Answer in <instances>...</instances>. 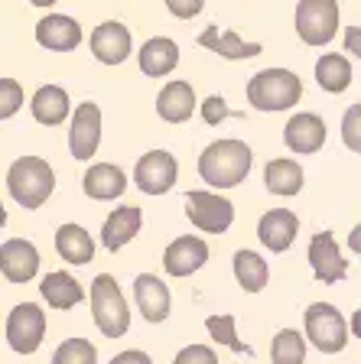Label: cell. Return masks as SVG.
Here are the masks:
<instances>
[{
  "label": "cell",
  "mask_w": 361,
  "mask_h": 364,
  "mask_svg": "<svg viewBox=\"0 0 361 364\" xmlns=\"http://www.w3.org/2000/svg\"><path fill=\"white\" fill-rule=\"evenodd\" d=\"M251 166H254V153L244 140H215L202 150L199 156V176L211 189H234L248 179Z\"/></svg>",
  "instance_id": "cell-1"
},
{
  "label": "cell",
  "mask_w": 361,
  "mask_h": 364,
  "mask_svg": "<svg viewBox=\"0 0 361 364\" xmlns=\"http://www.w3.org/2000/svg\"><path fill=\"white\" fill-rule=\"evenodd\" d=\"M7 189L20 208H43L56 189V173L53 166L39 156H16L7 169Z\"/></svg>",
  "instance_id": "cell-2"
},
{
  "label": "cell",
  "mask_w": 361,
  "mask_h": 364,
  "mask_svg": "<svg viewBox=\"0 0 361 364\" xmlns=\"http://www.w3.org/2000/svg\"><path fill=\"white\" fill-rule=\"evenodd\" d=\"M303 98V82L290 68H263L248 82V105L257 111H290Z\"/></svg>",
  "instance_id": "cell-3"
},
{
  "label": "cell",
  "mask_w": 361,
  "mask_h": 364,
  "mask_svg": "<svg viewBox=\"0 0 361 364\" xmlns=\"http://www.w3.org/2000/svg\"><path fill=\"white\" fill-rule=\"evenodd\" d=\"M88 299H91V316H95V326L105 338H120L127 335L130 328V309H127V299L120 293L117 280L111 273H98L95 283L88 289Z\"/></svg>",
  "instance_id": "cell-4"
},
{
  "label": "cell",
  "mask_w": 361,
  "mask_h": 364,
  "mask_svg": "<svg viewBox=\"0 0 361 364\" xmlns=\"http://www.w3.org/2000/svg\"><path fill=\"white\" fill-rule=\"evenodd\" d=\"M303 326H306L303 338L313 341L323 355H339L348 345V326L332 303H313L303 312Z\"/></svg>",
  "instance_id": "cell-5"
},
{
  "label": "cell",
  "mask_w": 361,
  "mask_h": 364,
  "mask_svg": "<svg viewBox=\"0 0 361 364\" xmlns=\"http://www.w3.org/2000/svg\"><path fill=\"white\" fill-rule=\"evenodd\" d=\"M293 26L306 46H329L339 30V0H300Z\"/></svg>",
  "instance_id": "cell-6"
},
{
  "label": "cell",
  "mask_w": 361,
  "mask_h": 364,
  "mask_svg": "<svg viewBox=\"0 0 361 364\" xmlns=\"http://www.w3.org/2000/svg\"><path fill=\"white\" fill-rule=\"evenodd\" d=\"M186 218L205 235H225L234 225V205L219 192H186Z\"/></svg>",
  "instance_id": "cell-7"
},
{
  "label": "cell",
  "mask_w": 361,
  "mask_h": 364,
  "mask_svg": "<svg viewBox=\"0 0 361 364\" xmlns=\"http://www.w3.org/2000/svg\"><path fill=\"white\" fill-rule=\"evenodd\" d=\"M179 179V163L169 150H150L137 159L134 186L147 196H166Z\"/></svg>",
  "instance_id": "cell-8"
},
{
  "label": "cell",
  "mask_w": 361,
  "mask_h": 364,
  "mask_svg": "<svg viewBox=\"0 0 361 364\" xmlns=\"http://www.w3.org/2000/svg\"><path fill=\"white\" fill-rule=\"evenodd\" d=\"M46 338V312L36 303H20L7 318V345L16 355H33Z\"/></svg>",
  "instance_id": "cell-9"
},
{
  "label": "cell",
  "mask_w": 361,
  "mask_h": 364,
  "mask_svg": "<svg viewBox=\"0 0 361 364\" xmlns=\"http://www.w3.org/2000/svg\"><path fill=\"white\" fill-rule=\"evenodd\" d=\"M39 257L36 244H30L26 237H10V241L0 244V277L10 283H30L36 280L39 273Z\"/></svg>",
  "instance_id": "cell-10"
},
{
  "label": "cell",
  "mask_w": 361,
  "mask_h": 364,
  "mask_svg": "<svg viewBox=\"0 0 361 364\" xmlns=\"http://www.w3.org/2000/svg\"><path fill=\"white\" fill-rule=\"evenodd\" d=\"M309 267H313V277L325 287L332 283H342L348 277V260L342 257L339 244L332 231H319L313 241H309Z\"/></svg>",
  "instance_id": "cell-11"
},
{
  "label": "cell",
  "mask_w": 361,
  "mask_h": 364,
  "mask_svg": "<svg viewBox=\"0 0 361 364\" xmlns=\"http://www.w3.org/2000/svg\"><path fill=\"white\" fill-rule=\"evenodd\" d=\"M101 144V107L95 101H85L72 114V130H68V150L75 159H91Z\"/></svg>",
  "instance_id": "cell-12"
},
{
  "label": "cell",
  "mask_w": 361,
  "mask_h": 364,
  "mask_svg": "<svg viewBox=\"0 0 361 364\" xmlns=\"http://www.w3.org/2000/svg\"><path fill=\"white\" fill-rule=\"evenodd\" d=\"M130 53H134V39H130V30L120 20H105L101 26H95L91 55L101 65H120V62L130 59Z\"/></svg>",
  "instance_id": "cell-13"
},
{
  "label": "cell",
  "mask_w": 361,
  "mask_h": 364,
  "mask_svg": "<svg viewBox=\"0 0 361 364\" xmlns=\"http://www.w3.org/2000/svg\"><path fill=\"white\" fill-rule=\"evenodd\" d=\"M283 144H286V150L296 153V156L319 153L325 146V121L313 111L293 114L283 127Z\"/></svg>",
  "instance_id": "cell-14"
},
{
  "label": "cell",
  "mask_w": 361,
  "mask_h": 364,
  "mask_svg": "<svg viewBox=\"0 0 361 364\" xmlns=\"http://www.w3.org/2000/svg\"><path fill=\"white\" fill-rule=\"evenodd\" d=\"M209 260V244L196 235L176 237L169 247L163 250V267L169 277H192L196 270H202Z\"/></svg>",
  "instance_id": "cell-15"
},
{
  "label": "cell",
  "mask_w": 361,
  "mask_h": 364,
  "mask_svg": "<svg viewBox=\"0 0 361 364\" xmlns=\"http://www.w3.org/2000/svg\"><path fill=\"white\" fill-rule=\"evenodd\" d=\"M296 231H300V218L290 208H271L257 221V237L271 254H283V250L293 247Z\"/></svg>",
  "instance_id": "cell-16"
},
{
  "label": "cell",
  "mask_w": 361,
  "mask_h": 364,
  "mask_svg": "<svg viewBox=\"0 0 361 364\" xmlns=\"http://www.w3.org/2000/svg\"><path fill=\"white\" fill-rule=\"evenodd\" d=\"M134 303H137V309H140V316L157 326V322L169 318L173 299H169V287L159 280L157 273H140L134 280Z\"/></svg>",
  "instance_id": "cell-17"
},
{
  "label": "cell",
  "mask_w": 361,
  "mask_h": 364,
  "mask_svg": "<svg viewBox=\"0 0 361 364\" xmlns=\"http://www.w3.org/2000/svg\"><path fill=\"white\" fill-rule=\"evenodd\" d=\"M36 43L43 49H53V53H72L82 46V26L72 16L49 14L36 23Z\"/></svg>",
  "instance_id": "cell-18"
},
{
  "label": "cell",
  "mask_w": 361,
  "mask_h": 364,
  "mask_svg": "<svg viewBox=\"0 0 361 364\" xmlns=\"http://www.w3.org/2000/svg\"><path fill=\"white\" fill-rule=\"evenodd\" d=\"M140 228H143V208H137V205H120V208H114L105 218V225H101V244L114 254V250L127 247V244L140 235Z\"/></svg>",
  "instance_id": "cell-19"
},
{
  "label": "cell",
  "mask_w": 361,
  "mask_h": 364,
  "mask_svg": "<svg viewBox=\"0 0 361 364\" xmlns=\"http://www.w3.org/2000/svg\"><path fill=\"white\" fill-rule=\"evenodd\" d=\"M82 189H85V196L95 198V202H111V198L124 196L127 176H124L120 166H114V163H95V166H88V173L82 176Z\"/></svg>",
  "instance_id": "cell-20"
},
{
  "label": "cell",
  "mask_w": 361,
  "mask_h": 364,
  "mask_svg": "<svg viewBox=\"0 0 361 364\" xmlns=\"http://www.w3.org/2000/svg\"><path fill=\"white\" fill-rule=\"evenodd\" d=\"M196 107V88L189 82H166V88L157 95V114L166 124H186Z\"/></svg>",
  "instance_id": "cell-21"
},
{
  "label": "cell",
  "mask_w": 361,
  "mask_h": 364,
  "mask_svg": "<svg viewBox=\"0 0 361 364\" xmlns=\"http://www.w3.org/2000/svg\"><path fill=\"white\" fill-rule=\"evenodd\" d=\"M137 62H140V72L147 78H163L179 65V46L169 36H153L140 46Z\"/></svg>",
  "instance_id": "cell-22"
},
{
  "label": "cell",
  "mask_w": 361,
  "mask_h": 364,
  "mask_svg": "<svg viewBox=\"0 0 361 364\" xmlns=\"http://www.w3.org/2000/svg\"><path fill=\"white\" fill-rule=\"evenodd\" d=\"M199 46L209 53H219L221 59H254L263 53L261 43H244L234 30H219V23L205 26V33L199 36Z\"/></svg>",
  "instance_id": "cell-23"
},
{
  "label": "cell",
  "mask_w": 361,
  "mask_h": 364,
  "mask_svg": "<svg viewBox=\"0 0 361 364\" xmlns=\"http://www.w3.org/2000/svg\"><path fill=\"white\" fill-rule=\"evenodd\" d=\"M30 111H33V121L46 124V127H59L68 117V111H72L68 91L59 88V85H43V88H36V95H33Z\"/></svg>",
  "instance_id": "cell-24"
},
{
  "label": "cell",
  "mask_w": 361,
  "mask_h": 364,
  "mask_svg": "<svg viewBox=\"0 0 361 364\" xmlns=\"http://www.w3.org/2000/svg\"><path fill=\"white\" fill-rule=\"evenodd\" d=\"M56 250H59L62 260H68V264H75V267L95 260V241H91V235L82 225H75V221L56 228Z\"/></svg>",
  "instance_id": "cell-25"
},
{
  "label": "cell",
  "mask_w": 361,
  "mask_h": 364,
  "mask_svg": "<svg viewBox=\"0 0 361 364\" xmlns=\"http://www.w3.org/2000/svg\"><path fill=\"white\" fill-rule=\"evenodd\" d=\"M39 293H43L46 306H53V309H75L85 299L82 283L72 273H62V270L46 273L43 283H39Z\"/></svg>",
  "instance_id": "cell-26"
},
{
  "label": "cell",
  "mask_w": 361,
  "mask_h": 364,
  "mask_svg": "<svg viewBox=\"0 0 361 364\" xmlns=\"http://www.w3.org/2000/svg\"><path fill=\"white\" fill-rule=\"evenodd\" d=\"M263 186H267V192H273V196H296V192L303 189V166L296 163V159H271L267 166H263Z\"/></svg>",
  "instance_id": "cell-27"
},
{
  "label": "cell",
  "mask_w": 361,
  "mask_h": 364,
  "mask_svg": "<svg viewBox=\"0 0 361 364\" xmlns=\"http://www.w3.org/2000/svg\"><path fill=\"white\" fill-rule=\"evenodd\" d=\"M355 82V68L342 53H325L316 62V85L329 95H342Z\"/></svg>",
  "instance_id": "cell-28"
},
{
  "label": "cell",
  "mask_w": 361,
  "mask_h": 364,
  "mask_svg": "<svg viewBox=\"0 0 361 364\" xmlns=\"http://www.w3.org/2000/svg\"><path fill=\"white\" fill-rule=\"evenodd\" d=\"M234 280H238L241 289H248V293H261L267 287V280H271V267L254 250H238L234 254Z\"/></svg>",
  "instance_id": "cell-29"
},
{
  "label": "cell",
  "mask_w": 361,
  "mask_h": 364,
  "mask_svg": "<svg viewBox=\"0 0 361 364\" xmlns=\"http://www.w3.org/2000/svg\"><path fill=\"white\" fill-rule=\"evenodd\" d=\"M271 361L273 364H303L306 361V338L296 328H280L271 345Z\"/></svg>",
  "instance_id": "cell-30"
},
{
  "label": "cell",
  "mask_w": 361,
  "mask_h": 364,
  "mask_svg": "<svg viewBox=\"0 0 361 364\" xmlns=\"http://www.w3.org/2000/svg\"><path fill=\"white\" fill-rule=\"evenodd\" d=\"M205 328H209L211 338L219 341V345H228L234 355H254L251 345L238 341V318L234 316H209L205 318Z\"/></svg>",
  "instance_id": "cell-31"
},
{
  "label": "cell",
  "mask_w": 361,
  "mask_h": 364,
  "mask_svg": "<svg viewBox=\"0 0 361 364\" xmlns=\"http://www.w3.org/2000/svg\"><path fill=\"white\" fill-rule=\"evenodd\" d=\"M53 364H98V348L88 338H66L56 348Z\"/></svg>",
  "instance_id": "cell-32"
},
{
  "label": "cell",
  "mask_w": 361,
  "mask_h": 364,
  "mask_svg": "<svg viewBox=\"0 0 361 364\" xmlns=\"http://www.w3.org/2000/svg\"><path fill=\"white\" fill-rule=\"evenodd\" d=\"M20 107H23V88H20V82H14V78H0V121L14 117Z\"/></svg>",
  "instance_id": "cell-33"
},
{
  "label": "cell",
  "mask_w": 361,
  "mask_h": 364,
  "mask_svg": "<svg viewBox=\"0 0 361 364\" xmlns=\"http://www.w3.org/2000/svg\"><path fill=\"white\" fill-rule=\"evenodd\" d=\"M199 107H202V121L209 124V127H215V124L228 121V117H238V114L228 107V101L221 98V95H209V98H205Z\"/></svg>",
  "instance_id": "cell-34"
},
{
  "label": "cell",
  "mask_w": 361,
  "mask_h": 364,
  "mask_svg": "<svg viewBox=\"0 0 361 364\" xmlns=\"http://www.w3.org/2000/svg\"><path fill=\"white\" fill-rule=\"evenodd\" d=\"M358 121H361V107L352 105L345 111V117H342V140H345V146L352 153L361 150V136H358Z\"/></svg>",
  "instance_id": "cell-35"
},
{
  "label": "cell",
  "mask_w": 361,
  "mask_h": 364,
  "mask_svg": "<svg viewBox=\"0 0 361 364\" xmlns=\"http://www.w3.org/2000/svg\"><path fill=\"white\" fill-rule=\"evenodd\" d=\"M173 364H219V355H215L209 345H186V348L173 358Z\"/></svg>",
  "instance_id": "cell-36"
},
{
  "label": "cell",
  "mask_w": 361,
  "mask_h": 364,
  "mask_svg": "<svg viewBox=\"0 0 361 364\" xmlns=\"http://www.w3.org/2000/svg\"><path fill=\"white\" fill-rule=\"evenodd\" d=\"M205 7V0H166V10L176 16V20H192L199 16Z\"/></svg>",
  "instance_id": "cell-37"
},
{
  "label": "cell",
  "mask_w": 361,
  "mask_h": 364,
  "mask_svg": "<svg viewBox=\"0 0 361 364\" xmlns=\"http://www.w3.org/2000/svg\"><path fill=\"white\" fill-rule=\"evenodd\" d=\"M111 364H153V358L140 348H130V351H120V355L111 358Z\"/></svg>",
  "instance_id": "cell-38"
},
{
  "label": "cell",
  "mask_w": 361,
  "mask_h": 364,
  "mask_svg": "<svg viewBox=\"0 0 361 364\" xmlns=\"http://www.w3.org/2000/svg\"><path fill=\"white\" fill-rule=\"evenodd\" d=\"M345 46H348V53H352V55H361V36H358V26H348Z\"/></svg>",
  "instance_id": "cell-39"
},
{
  "label": "cell",
  "mask_w": 361,
  "mask_h": 364,
  "mask_svg": "<svg viewBox=\"0 0 361 364\" xmlns=\"http://www.w3.org/2000/svg\"><path fill=\"white\" fill-rule=\"evenodd\" d=\"M30 4H33V7H53L56 0H30Z\"/></svg>",
  "instance_id": "cell-40"
},
{
  "label": "cell",
  "mask_w": 361,
  "mask_h": 364,
  "mask_svg": "<svg viewBox=\"0 0 361 364\" xmlns=\"http://www.w3.org/2000/svg\"><path fill=\"white\" fill-rule=\"evenodd\" d=\"M7 225V208H4V202H0V228Z\"/></svg>",
  "instance_id": "cell-41"
}]
</instances>
